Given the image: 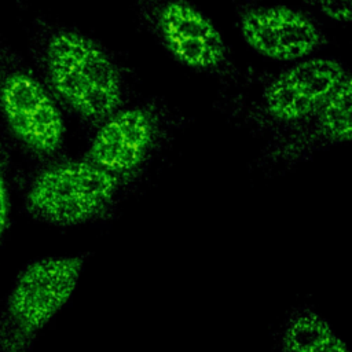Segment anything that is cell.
Instances as JSON below:
<instances>
[{
    "label": "cell",
    "instance_id": "ba28073f",
    "mask_svg": "<svg viewBox=\"0 0 352 352\" xmlns=\"http://www.w3.org/2000/svg\"><path fill=\"white\" fill-rule=\"evenodd\" d=\"M243 41L257 54L283 62L309 58L327 45L320 25L307 12L283 4H248L238 12Z\"/></svg>",
    "mask_w": 352,
    "mask_h": 352
},
{
    "label": "cell",
    "instance_id": "30bf717a",
    "mask_svg": "<svg viewBox=\"0 0 352 352\" xmlns=\"http://www.w3.org/2000/svg\"><path fill=\"white\" fill-rule=\"evenodd\" d=\"M278 352H349L333 326L315 308H292L278 334Z\"/></svg>",
    "mask_w": 352,
    "mask_h": 352
},
{
    "label": "cell",
    "instance_id": "7a4b0ae2",
    "mask_svg": "<svg viewBox=\"0 0 352 352\" xmlns=\"http://www.w3.org/2000/svg\"><path fill=\"white\" fill-rule=\"evenodd\" d=\"M129 188L87 158L66 155L37 164L23 180V206L37 221L77 227L109 221Z\"/></svg>",
    "mask_w": 352,
    "mask_h": 352
},
{
    "label": "cell",
    "instance_id": "8992f818",
    "mask_svg": "<svg viewBox=\"0 0 352 352\" xmlns=\"http://www.w3.org/2000/svg\"><path fill=\"white\" fill-rule=\"evenodd\" d=\"M179 121V114L155 99L128 103L89 136L82 157L131 188L165 147Z\"/></svg>",
    "mask_w": 352,
    "mask_h": 352
},
{
    "label": "cell",
    "instance_id": "3957f363",
    "mask_svg": "<svg viewBox=\"0 0 352 352\" xmlns=\"http://www.w3.org/2000/svg\"><path fill=\"white\" fill-rule=\"evenodd\" d=\"M348 78L338 59L309 56L271 76L248 103L227 104L228 114L267 143L312 120Z\"/></svg>",
    "mask_w": 352,
    "mask_h": 352
},
{
    "label": "cell",
    "instance_id": "6da1fadb",
    "mask_svg": "<svg viewBox=\"0 0 352 352\" xmlns=\"http://www.w3.org/2000/svg\"><path fill=\"white\" fill-rule=\"evenodd\" d=\"M32 66L59 107L88 136L129 103V82L121 63L98 40L77 28L37 16L30 22Z\"/></svg>",
    "mask_w": 352,
    "mask_h": 352
},
{
    "label": "cell",
    "instance_id": "52a82bcc",
    "mask_svg": "<svg viewBox=\"0 0 352 352\" xmlns=\"http://www.w3.org/2000/svg\"><path fill=\"white\" fill-rule=\"evenodd\" d=\"M140 26L179 63L235 84L239 69L223 36L190 0H129Z\"/></svg>",
    "mask_w": 352,
    "mask_h": 352
},
{
    "label": "cell",
    "instance_id": "9c48e42d",
    "mask_svg": "<svg viewBox=\"0 0 352 352\" xmlns=\"http://www.w3.org/2000/svg\"><path fill=\"white\" fill-rule=\"evenodd\" d=\"M352 138V78H348L322 110L293 132L264 143L254 164L260 170L292 169L318 153Z\"/></svg>",
    "mask_w": 352,
    "mask_h": 352
},
{
    "label": "cell",
    "instance_id": "277c9868",
    "mask_svg": "<svg viewBox=\"0 0 352 352\" xmlns=\"http://www.w3.org/2000/svg\"><path fill=\"white\" fill-rule=\"evenodd\" d=\"M0 126L36 164L63 155V111L36 70L0 40Z\"/></svg>",
    "mask_w": 352,
    "mask_h": 352
},
{
    "label": "cell",
    "instance_id": "8fae6325",
    "mask_svg": "<svg viewBox=\"0 0 352 352\" xmlns=\"http://www.w3.org/2000/svg\"><path fill=\"white\" fill-rule=\"evenodd\" d=\"M12 143L0 126V242L10 224V186Z\"/></svg>",
    "mask_w": 352,
    "mask_h": 352
},
{
    "label": "cell",
    "instance_id": "5b68a950",
    "mask_svg": "<svg viewBox=\"0 0 352 352\" xmlns=\"http://www.w3.org/2000/svg\"><path fill=\"white\" fill-rule=\"evenodd\" d=\"M87 254L47 256L16 276L0 314V352H28L78 286Z\"/></svg>",
    "mask_w": 352,
    "mask_h": 352
},
{
    "label": "cell",
    "instance_id": "7c38bea8",
    "mask_svg": "<svg viewBox=\"0 0 352 352\" xmlns=\"http://www.w3.org/2000/svg\"><path fill=\"white\" fill-rule=\"evenodd\" d=\"M316 6L323 15L336 22H351L352 0H316Z\"/></svg>",
    "mask_w": 352,
    "mask_h": 352
}]
</instances>
